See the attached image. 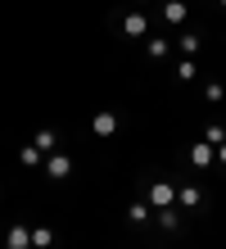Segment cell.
I'll return each mask as SVG.
<instances>
[{
  "label": "cell",
  "instance_id": "1",
  "mask_svg": "<svg viewBox=\"0 0 226 249\" xmlns=\"http://www.w3.org/2000/svg\"><path fill=\"white\" fill-rule=\"evenodd\" d=\"M113 127H118V118H113V113H95V131H100V136H109Z\"/></svg>",
  "mask_w": 226,
  "mask_h": 249
},
{
  "label": "cell",
  "instance_id": "2",
  "mask_svg": "<svg viewBox=\"0 0 226 249\" xmlns=\"http://www.w3.org/2000/svg\"><path fill=\"white\" fill-rule=\"evenodd\" d=\"M190 159H194V163H213V145H194V150H190Z\"/></svg>",
  "mask_w": 226,
  "mask_h": 249
},
{
  "label": "cell",
  "instance_id": "3",
  "mask_svg": "<svg viewBox=\"0 0 226 249\" xmlns=\"http://www.w3.org/2000/svg\"><path fill=\"white\" fill-rule=\"evenodd\" d=\"M50 240H54V236H50L45 227H36V231H32V249H50Z\"/></svg>",
  "mask_w": 226,
  "mask_h": 249
},
{
  "label": "cell",
  "instance_id": "4",
  "mask_svg": "<svg viewBox=\"0 0 226 249\" xmlns=\"http://www.w3.org/2000/svg\"><path fill=\"white\" fill-rule=\"evenodd\" d=\"M145 32V14H131L127 18V36H140Z\"/></svg>",
  "mask_w": 226,
  "mask_h": 249
},
{
  "label": "cell",
  "instance_id": "5",
  "mask_svg": "<svg viewBox=\"0 0 226 249\" xmlns=\"http://www.w3.org/2000/svg\"><path fill=\"white\" fill-rule=\"evenodd\" d=\"M149 195H154V204H172V186H163V181H158Z\"/></svg>",
  "mask_w": 226,
  "mask_h": 249
},
{
  "label": "cell",
  "instance_id": "6",
  "mask_svg": "<svg viewBox=\"0 0 226 249\" xmlns=\"http://www.w3.org/2000/svg\"><path fill=\"white\" fill-rule=\"evenodd\" d=\"M163 14H168V23H181V18H186V5H176V0H172V5L163 9Z\"/></svg>",
  "mask_w": 226,
  "mask_h": 249
},
{
  "label": "cell",
  "instance_id": "7",
  "mask_svg": "<svg viewBox=\"0 0 226 249\" xmlns=\"http://www.w3.org/2000/svg\"><path fill=\"white\" fill-rule=\"evenodd\" d=\"M181 204H186V209H194V204H199V190L186 186V190H181Z\"/></svg>",
  "mask_w": 226,
  "mask_h": 249
},
{
  "label": "cell",
  "instance_id": "8",
  "mask_svg": "<svg viewBox=\"0 0 226 249\" xmlns=\"http://www.w3.org/2000/svg\"><path fill=\"white\" fill-rule=\"evenodd\" d=\"M68 168H72V163H68V159H64V154H59V159H50V172H54V177H64V172H68Z\"/></svg>",
  "mask_w": 226,
  "mask_h": 249
},
{
  "label": "cell",
  "instance_id": "9",
  "mask_svg": "<svg viewBox=\"0 0 226 249\" xmlns=\"http://www.w3.org/2000/svg\"><path fill=\"white\" fill-rule=\"evenodd\" d=\"M54 145V131H36V150H50Z\"/></svg>",
  "mask_w": 226,
  "mask_h": 249
},
{
  "label": "cell",
  "instance_id": "10",
  "mask_svg": "<svg viewBox=\"0 0 226 249\" xmlns=\"http://www.w3.org/2000/svg\"><path fill=\"white\" fill-rule=\"evenodd\" d=\"M127 217H131V222H149V213H145V204H131V213H127Z\"/></svg>",
  "mask_w": 226,
  "mask_h": 249
},
{
  "label": "cell",
  "instance_id": "11",
  "mask_svg": "<svg viewBox=\"0 0 226 249\" xmlns=\"http://www.w3.org/2000/svg\"><path fill=\"white\" fill-rule=\"evenodd\" d=\"M217 154H222V163H226V141H222V145H217Z\"/></svg>",
  "mask_w": 226,
  "mask_h": 249
},
{
  "label": "cell",
  "instance_id": "12",
  "mask_svg": "<svg viewBox=\"0 0 226 249\" xmlns=\"http://www.w3.org/2000/svg\"><path fill=\"white\" fill-rule=\"evenodd\" d=\"M222 5H226V0H222Z\"/></svg>",
  "mask_w": 226,
  "mask_h": 249
}]
</instances>
